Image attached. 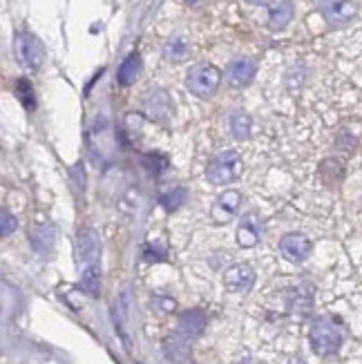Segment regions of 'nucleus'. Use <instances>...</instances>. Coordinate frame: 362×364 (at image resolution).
Segmentation results:
<instances>
[{"label": "nucleus", "instance_id": "1", "mask_svg": "<svg viewBox=\"0 0 362 364\" xmlns=\"http://www.w3.org/2000/svg\"><path fill=\"white\" fill-rule=\"evenodd\" d=\"M244 170L242 156L238 150H222L219 154H215L208 168H206V179L215 186H226L235 179H240Z\"/></svg>", "mask_w": 362, "mask_h": 364}, {"label": "nucleus", "instance_id": "2", "mask_svg": "<svg viewBox=\"0 0 362 364\" xmlns=\"http://www.w3.org/2000/svg\"><path fill=\"white\" fill-rule=\"evenodd\" d=\"M342 346V328L338 322L320 318L311 326V349L318 355H334Z\"/></svg>", "mask_w": 362, "mask_h": 364}, {"label": "nucleus", "instance_id": "3", "mask_svg": "<svg viewBox=\"0 0 362 364\" xmlns=\"http://www.w3.org/2000/svg\"><path fill=\"white\" fill-rule=\"evenodd\" d=\"M219 81H222V72H219L211 63H199L186 76V87L191 90L195 97L208 99L217 92Z\"/></svg>", "mask_w": 362, "mask_h": 364}, {"label": "nucleus", "instance_id": "4", "mask_svg": "<svg viewBox=\"0 0 362 364\" xmlns=\"http://www.w3.org/2000/svg\"><path fill=\"white\" fill-rule=\"evenodd\" d=\"M101 250H103V246H101V237L97 230L94 228L78 230V235H76V259H78V264H81L83 271L90 266H99Z\"/></svg>", "mask_w": 362, "mask_h": 364}, {"label": "nucleus", "instance_id": "5", "mask_svg": "<svg viewBox=\"0 0 362 364\" xmlns=\"http://www.w3.org/2000/svg\"><path fill=\"white\" fill-rule=\"evenodd\" d=\"M16 56L29 70H38L45 63V47L43 43L29 34V31H18L16 34Z\"/></svg>", "mask_w": 362, "mask_h": 364}, {"label": "nucleus", "instance_id": "6", "mask_svg": "<svg viewBox=\"0 0 362 364\" xmlns=\"http://www.w3.org/2000/svg\"><path fill=\"white\" fill-rule=\"evenodd\" d=\"M318 7L322 18L331 27H347L358 14V7L351 0H320Z\"/></svg>", "mask_w": 362, "mask_h": 364}, {"label": "nucleus", "instance_id": "7", "mask_svg": "<svg viewBox=\"0 0 362 364\" xmlns=\"http://www.w3.org/2000/svg\"><path fill=\"white\" fill-rule=\"evenodd\" d=\"M242 193L240 190H224L222 195L217 197L213 210H211V219L215 226H222V224H228V221L238 215L240 205H242Z\"/></svg>", "mask_w": 362, "mask_h": 364}, {"label": "nucleus", "instance_id": "8", "mask_svg": "<svg viewBox=\"0 0 362 364\" xmlns=\"http://www.w3.org/2000/svg\"><path fill=\"white\" fill-rule=\"evenodd\" d=\"M255 284V271L248 264H235L226 268L224 273V287L235 293H248Z\"/></svg>", "mask_w": 362, "mask_h": 364}, {"label": "nucleus", "instance_id": "9", "mask_svg": "<svg viewBox=\"0 0 362 364\" xmlns=\"http://www.w3.org/2000/svg\"><path fill=\"white\" fill-rule=\"evenodd\" d=\"M280 250H282V255H284L289 262L300 264V262H304L309 257L311 242L307 240L304 235H300V232H289V235H284L280 240Z\"/></svg>", "mask_w": 362, "mask_h": 364}, {"label": "nucleus", "instance_id": "10", "mask_svg": "<svg viewBox=\"0 0 362 364\" xmlns=\"http://www.w3.org/2000/svg\"><path fill=\"white\" fill-rule=\"evenodd\" d=\"M255 72H257V63L253 58H238L228 65L226 78L233 87H244L255 78Z\"/></svg>", "mask_w": 362, "mask_h": 364}, {"label": "nucleus", "instance_id": "11", "mask_svg": "<svg viewBox=\"0 0 362 364\" xmlns=\"http://www.w3.org/2000/svg\"><path fill=\"white\" fill-rule=\"evenodd\" d=\"M146 112L154 121H168L172 114V101L166 90H154L146 97Z\"/></svg>", "mask_w": 362, "mask_h": 364}, {"label": "nucleus", "instance_id": "12", "mask_svg": "<svg viewBox=\"0 0 362 364\" xmlns=\"http://www.w3.org/2000/svg\"><path fill=\"white\" fill-rule=\"evenodd\" d=\"M203 328H206V315H203L199 309H193V311H186L179 318L177 333L193 342L195 338H199L203 333Z\"/></svg>", "mask_w": 362, "mask_h": 364}, {"label": "nucleus", "instance_id": "13", "mask_svg": "<svg viewBox=\"0 0 362 364\" xmlns=\"http://www.w3.org/2000/svg\"><path fill=\"white\" fill-rule=\"evenodd\" d=\"M260 235H262V221L257 215L248 213L242 217L240 226H238V244L242 248H253L260 242Z\"/></svg>", "mask_w": 362, "mask_h": 364}, {"label": "nucleus", "instance_id": "14", "mask_svg": "<svg viewBox=\"0 0 362 364\" xmlns=\"http://www.w3.org/2000/svg\"><path fill=\"white\" fill-rule=\"evenodd\" d=\"M293 0H271L269 5V27L280 31L293 21Z\"/></svg>", "mask_w": 362, "mask_h": 364}, {"label": "nucleus", "instance_id": "15", "mask_svg": "<svg viewBox=\"0 0 362 364\" xmlns=\"http://www.w3.org/2000/svg\"><path fill=\"white\" fill-rule=\"evenodd\" d=\"M164 351H166V358L172 364H181L188 358V351H191V340H186L183 336H179L177 331H175V333H172L170 338H166Z\"/></svg>", "mask_w": 362, "mask_h": 364}, {"label": "nucleus", "instance_id": "16", "mask_svg": "<svg viewBox=\"0 0 362 364\" xmlns=\"http://www.w3.org/2000/svg\"><path fill=\"white\" fill-rule=\"evenodd\" d=\"M139 74H141V56L137 52H132L128 58L121 63V68L117 72V81H119V85L128 87V85L137 83Z\"/></svg>", "mask_w": 362, "mask_h": 364}, {"label": "nucleus", "instance_id": "17", "mask_svg": "<svg viewBox=\"0 0 362 364\" xmlns=\"http://www.w3.org/2000/svg\"><path fill=\"white\" fill-rule=\"evenodd\" d=\"M78 289L83 293H87L90 297H97L101 293V271L99 266H90L81 273V279H78Z\"/></svg>", "mask_w": 362, "mask_h": 364}, {"label": "nucleus", "instance_id": "18", "mask_svg": "<svg viewBox=\"0 0 362 364\" xmlns=\"http://www.w3.org/2000/svg\"><path fill=\"white\" fill-rule=\"evenodd\" d=\"M166 58L172 60V63H181L188 58V54H191V47H188V43L181 38V36H175V38H170L166 43V50H164Z\"/></svg>", "mask_w": 362, "mask_h": 364}, {"label": "nucleus", "instance_id": "19", "mask_svg": "<svg viewBox=\"0 0 362 364\" xmlns=\"http://www.w3.org/2000/svg\"><path fill=\"white\" fill-rule=\"evenodd\" d=\"M228 125H230V132L235 139H248L250 136V128H253V123H250V117L244 114V112H233L230 119H228Z\"/></svg>", "mask_w": 362, "mask_h": 364}, {"label": "nucleus", "instance_id": "20", "mask_svg": "<svg viewBox=\"0 0 362 364\" xmlns=\"http://www.w3.org/2000/svg\"><path fill=\"white\" fill-rule=\"evenodd\" d=\"M186 197H188L186 195V188L177 186V188H170V190H166V193H161L159 203L164 205L168 213H172V210L181 208V205L186 203Z\"/></svg>", "mask_w": 362, "mask_h": 364}, {"label": "nucleus", "instance_id": "21", "mask_svg": "<svg viewBox=\"0 0 362 364\" xmlns=\"http://www.w3.org/2000/svg\"><path fill=\"white\" fill-rule=\"evenodd\" d=\"M320 175L326 186H338L344 175V166L338 159H326L320 168Z\"/></svg>", "mask_w": 362, "mask_h": 364}, {"label": "nucleus", "instance_id": "22", "mask_svg": "<svg viewBox=\"0 0 362 364\" xmlns=\"http://www.w3.org/2000/svg\"><path fill=\"white\" fill-rule=\"evenodd\" d=\"M141 161H144V168L150 172V175H161V172L168 168V159L159 152H148V154H144Z\"/></svg>", "mask_w": 362, "mask_h": 364}, {"label": "nucleus", "instance_id": "23", "mask_svg": "<svg viewBox=\"0 0 362 364\" xmlns=\"http://www.w3.org/2000/svg\"><path fill=\"white\" fill-rule=\"evenodd\" d=\"M16 97H18L23 101V105L27 109H34L36 107V101H34V90H31V83L27 81V78H18L16 81Z\"/></svg>", "mask_w": 362, "mask_h": 364}, {"label": "nucleus", "instance_id": "24", "mask_svg": "<svg viewBox=\"0 0 362 364\" xmlns=\"http://www.w3.org/2000/svg\"><path fill=\"white\" fill-rule=\"evenodd\" d=\"M54 228L52 226H41L36 232H34V246L38 250H45V248H52L54 244Z\"/></svg>", "mask_w": 362, "mask_h": 364}, {"label": "nucleus", "instance_id": "25", "mask_svg": "<svg viewBox=\"0 0 362 364\" xmlns=\"http://www.w3.org/2000/svg\"><path fill=\"white\" fill-rule=\"evenodd\" d=\"M0 230H3V237H9L16 228H18V221H16V217L7 210V208H3L0 210Z\"/></svg>", "mask_w": 362, "mask_h": 364}, {"label": "nucleus", "instance_id": "26", "mask_svg": "<svg viewBox=\"0 0 362 364\" xmlns=\"http://www.w3.org/2000/svg\"><path fill=\"white\" fill-rule=\"evenodd\" d=\"M246 3H250V5H262V3H266V0H246Z\"/></svg>", "mask_w": 362, "mask_h": 364}, {"label": "nucleus", "instance_id": "27", "mask_svg": "<svg viewBox=\"0 0 362 364\" xmlns=\"http://www.w3.org/2000/svg\"><path fill=\"white\" fill-rule=\"evenodd\" d=\"M186 3H188V5H195V3H199V0H186Z\"/></svg>", "mask_w": 362, "mask_h": 364}]
</instances>
